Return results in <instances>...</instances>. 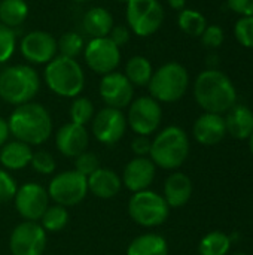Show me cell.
<instances>
[{"mask_svg":"<svg viewBox=\"0 0 253 255\" xmlns=\"http://www.w3.org/2000/svg\"><path fill=\"white\" fill-rule=\"evenodd\" d=\"M157 175V166L149 157H134L130 160L122 172V185L131 191L139 193L149 190Z\"/></svg>","mask_w":253,"mask_h":255,"instance_id":"obj_17","label":"cell"},{"mask_svg":"<svg viewBox=\"0 0 253 255\" xmlns=\"http://www.w3.org/2000/svg\"><path fill=\"white\" fill-rule=\"evenodd\" d=\"M48 233L39 223L22 221L9 236V251L12 255H43Z\"/></svg>","mask_w":253,"mask_h":255,"instance_id":"obj_11","label":"cell"},{"mask_svg":"<svg viewBox=\"0 0 253 255\" xmlns=\"http://www.w3.org/2000/svg\"><path fill=\"white\" fill-rule=\"evenodd\" d=\"M16 49L15 30L0 22V64L9 61Z\"/></svg>","mask_w":253,"mask_h":255,"instance_id":"obj_33","label":"cell"},{"mask_svg":"<svg viewBox=\"0 0 253 255\" xmlns=\"http://www.w3.org/2000/svg\"><path fill=\"white\" fill-rule=\"evenodd\" d=\"M84 48H85L84 37L75 31H67L64 34H61V37L57 40L58 55H63V57L76 58L84 51Z\"/></svg>","mask_w":253,"mask_h":255,"instance_id":"obj_32","label":"cell"},{"mask_svg":"<svg viewBox=\"0 0 253 255\" xmlns=\"http://www.w3.org/2000/svg\"><path fill=\"white\" fill-rule=\"evenodd\" d=\"M16 190L18 185L15 178L7 170L0 167V203H7L13 200Z\"/></svg>","mask_w":253,"mask_h":255,"instance_id":"obj_37","label":"cell"},{"mask_svg":"<svg viewBox=\"0 0 253 255\" xmlns=\"http://www.w3.org/2000/svg\"><path fill=\"white\" fill-rule=\"evenodd\" d=\"M192 134H194V139L204 146L218 145L227 136L224 117L219 114L204 112L195 120L194 127H192Z\"/></svg>","mask_w":253,"mask_h":255,"instance_id":"obj_19","label":"cell"},{"mask_svg":"<svg viewBox=\"0 0 253 255\" xmlns=\"http://www.w3.org/2000/svg\"><path fill=\"white\" fill-rule=\"evenodd\" d=\"M200 37H201L203 45L207 46V48H212V49L219 48L224 43V39H225L222 27L215 25V24L213 25H207Z\"/></svg>","mask_w":253,"mask_h":255,"instance_id":"obj_38","label":"cell"},{"mask_svg":"<svg viewBox=\"0 0 253 255\" xmlns=\"http://www.w3.org/2000/svg\"><path fill=\"white\" fill-rule=\"evenodd\" d=\"M164 7L158 0H130L125 19L130 31L139 37L155 34L164 22Z\"/></svg>","mask_w":253,"mask_h":255,"instance_id":"obj_8","label":"cell"},{"mask_svg":"<svg viewBox=\"0 0 253 255\" xmlns=\"http://www.w3.org/2000/svg\"><path fill=\"white\" fill-rule=\"evenodd\" d=\"M0 102H1V100H0Z\"/></svg>","mask_w":253,"mask_h":255,"instance_id":"obj_48","label":"cell"},{"mask_svg":"<svg viewBox=\"0 0 253 255\" xmlns=\"http://www.w3.org/2000/svg\"><path fill=\"white\" fill-rule=\"evenodd\" d=\"M169 1V4H170V7L171 9H174V10H182V9H185V6H186V0H167Z\"/></svg>","mask_w":253,"mask_h":255,"instance_id":"obj_43","label":"cell"},{"mask_svg":"<svg viewBox=\"0 0 253 255\" xmlns=\"http://www.w3.org/2000/svg\"><path fill=\"white\" fill-rule=\"evenodd\" d=\"M70 121L79 126H86L88 123L92 121L94 115H95V108L94 103L88 99V97H82L78 96L73 99L72 105H70Z\"/></svg>","mask_w":253,"mask_h":255,"instance_id":"obj_31","label":"cell"},{"mask_svg":"<svg viewBox=\"0 0 253 255\" xmlns=\"http://www.w3.org/2000/svg\"><path fill=\"white\" fill-rule=\"evenodd\" d=\"M46 191L55 205L64 208L76 206L88 194V179L76 170H64L51 179Z\"/></svg>","mask_w":253,"mask_h":255,"instance_id":"obj_9","label":"cell"},{"mask_svg":"<svg viewBox=\"0 0 253 255\" xmlns=\"http://www.w3.org/2000/svg\"><path fill=\"white\" fill-rule=\"evenodd\" d=\"M73 1H79V3H82V1H91V0H73Z\"/></svg>","mask_w":253,"mask_h":255,"instance_id":"obj_46","label":"cell"},{"mask_svg":"<svg viewBox=\"0 0 253 255\" xmlns=\"http://www.w3.org/2000/svg\"><path fill=\"white\" fill-rule=\"evenodd\" d=\"M69 212L64 206L52 205L48 206L40 218V226L46 233H57L61 232L69 223Z\"/></svg>","mask_w":253,"mask_h":255,"instance_id":"obj_30","label":"cell"},{"mask_svg":"<svg viewBox=\"0 0 253 255\" xmlns=\"http://www.w3.org/2000/svg\"><path fill=\"white\" fill-rule=\"evenodd\" d=\"M13 203L16 212L21 218H24V221L37 223V220L42 218L43 212L49 206V196L42 185L36 182H27L18 187Z\"/></svg>","mask_w":253,"mask_h":255,"instance_id":"obj_14","label":"cell"},{"mask_svg":"<svg viewBox=\"0 0 253 255\" xmlns=\"http://www.w3.org/2000/svg\"><path fill=\"white\" fill-rule=\"evenodd\" d=\"M10 134L30 146L45 143L52 134V118L49 111L36 102L15 106L7 120Z\"/></svg>","mask_w":253,"mask_h":255,"instance_id":"obj_2","label":"cell"},{"mask_svg":"<svg viewBox=\"0 0 253 255\" xmlns=\"http://www.w3.org/2000/svg\"><path fill=\"white\" fill-rule=\"evenodd\" d=\"M118 48H122L124 45H127L130 42L131 37V31L127 25H113V28L110 30L109 36H107Z\"/></svg>","mask_w":253,"mask_h":255,"instance_id":"obj_39","label":"cell"},{"mask_svg":"<svg viewBox=\"0 0 253 255\" xmlns=\"http://www.w3.org/2000/svg\"><path fill=\"white\" fill-rule=\"evenodd\" d=\"M127 208L130 218L140 227L146 229H154L164 224L170 215V206L166 199L152 190L133 193Z\"/></svg>","mask_w":253,"mask_h":255,"instance_id":"obj_7","label":"cell"},{"mask_svg":"<svg viewBox=\"0 0 253 255\" xmlns=\"http://www.w3.org/2000/svg\"><path fill=\"white\" fill-rule=\"evenodd\" d=\"M40 90V76L30 64H12L0 70V100L21 106L33 102Z\"/></svg>","mask_w":253,"mask_h":255,"instance_id":"obj_3","label":"cell"},{"mask_svg":"<svg viewBox=\"0 0 253 255\" xmlns=\"http://www.w3.org/2000/svg\"><path fill=\"white\" fill-rule=\"evenodd\" d=\"M89 143V134L86 127L75 124V123H66L61 126L55 133V148L58 152L67 158H76L82 152L86 151Z\"/></svg>","mask_w":253,"mask_h":255,"instance_id":"obj_18","label":"cell"},{"mask_svg":"<svg viewBox=\"0 0 253 255\" xmlns=\"http://www.w3.org/2000/svg\"><path fill=\"white\" fill-rule=\"evenodd\" d=\"M177 24L183 33L192 37H200L207 27L206 16L195 9H182L177 16Z\"/></svg>","mask_w":253,"mask_h":255,"instance_id":"obj_29","label":"cell"},{"mask_svg":"<svg viewBox=\"0 0 253 255\" xmlns=\"http://www.w3.org/2000/svg\"><path fill=\"white\" fill-rule=\"evenodd\" d=\"M21 55L31 64H48L58 55L57 39L45 30L28 31L19 42Z\"/></svg>","mask_w":253,"mask_h":255,"instance_id":"obj_15","label":"cell"},{"mask_svg":"<svg viewBox=\"0 0 253 255\" xmlns=\"http://www.w3.org/2000/svg\"><path fill=\"white\" fill-rule=\"evenodd\" d=\"M30 166L34 172L39 175H52L57 169V163L48 151H33V157L30 161Z\"/></svg>","mask_w":253,"mask_h":255,"instance_id":"obj_34","label":"cell"},{"mask_svg":"<svg viewBox=\"0 0 253 255\" xmlns=\"http://www.w3.org/2000/svg\"><path fill=\"white\" fill-rule=\"evenodd\" d=\"M154 73L152 63L143 55H134L125 63L124 75L133 84V87H148Z\"/></svg>","mask_w":253,"mask_h":255,"instance_id":"obj_26","label":"cell"},{"mask_svg":"<svg viewBox=\"0 0 253 255\" xmlns=\"http://www.w3.org/2000/svg\"><path fill=\"white\" fill-rule=\"evenodd\" d=\"M127 117L121 109L104 106L91 121L92 136L103 145H116L127 131Z\"/></svg>","mask_w":253,"mask_h":255,"instance_id":"obj_13","label":"cell"},{"mask_svg":"<svg viewBox=\"0 0 253 255\" xmlns=\"http://www.w3.org/2000/svg\"><path fill=\"white\" fill-rule=\"evenodd\" d=\"M31 157H33L31 146L16 139L12 142H6L0 148V164L7 172H16L25 169L27 166H30Z\"/></svg>","mask_w":253,"mask_h":255,"instance_id":"obj_22","label":"cell"},{"mask_svg":"<svg viewBox=\"0 0 253 255\" xmlns=\"http://www.w3.org/2000/svg\"><path fill=\"white\" fill-rule=\"evenodd\" d=\"M234 34L237 42L245 46L253 49V15L252 16H242L234 25Z\"/></svg>","mask_w":253,"mask_h":255,"instance_id":"obj_35","label":"cell"},{"mask_svg":"<svg viewBox=\"0 0 253 255\" xmlns=\"http://www.w3.org/2000/svg\"><path fill=\"white\" fill-rule=\"evenodd\" d=\"M249 149H251V152H252L253 155V133L251 134V137H249Z\"/></svg>","mask_w":253,"mask_h":255,"instance_id":"obj_44","label":"cell"},{"mask_svg":"<svg viewBox=\"0 0 253 255\" xmlns=\"http://www.w3.org/2000/svg\"><path fill=\"white\" fill-rule=\"evenodd\" d=\"M234 255H246V254H242V253H239V254H234Z\"/></svg>","mask_w":253,"mask_h":255,"instance_id":"obj_47","label":"cell"},{"mask_svg":"<svg viewBox=\"0 0 253 255\" xmlns=\"http://www.w3.org/2000/svg\"><path fill=\"white\" fill-rule=\"evenodd\" d=\"M189 73L185 66L176 61L166 63L154 70L148 84L151 97L158 103H176L188 91Z\"/></svg>","mask_w":253,"mask_h":255,"instance_id":"obj_6","label":"cell"},{"mask_svg":"<svg viewBox=\"0 0 253 255\" xmlns=\"http://www.w3.org/2000/svg\"><path fill=\"white\" fill-rule=\"evenodd\" d=\"M189 155V139L183 128L169 126L163 128L151 143L149 158L164 170L179 169Z\"/></svg>","mask_w":253,"mask_h":255,"instance_id":"obj_5","label":"cell"},{"mask_svg":"<svg viewBox=\"0 0 253 255\" xmlns=\"http://www.w3.org/2000/svg\"><path fill=\"white\" fill-rule=\"evenodd\" d=\"M82 27L91 39L107 37L113 28V16L106 7L95 6L84 15Z\"/></svg>","mask_w":253,"mask_h":255,"instance_id":"obj_24","label":"cell"},{"mask_svg":"<svg viewBox=\"0 0 253 255\" xmlns=\"http://www.w3.org/2000/svg\"><path fill=\"white\" fill-rule=\"evenodd\" d=\"M192 190V181L188 175L182 172H173L164 182L163 197L170 208H182L189 202Z\"/></svg>","mask_w":253,"mask_h":255,"instance_id":"obj_21","label":"cell"},{"mask_svg":"<svg viewBox=\"0 0 253 255\" xmlns=\"http://www.w3.org/2000/svg\"><path fill=\"white\" fill-rule=\"evenodd\" d=\"M116 1H121V3H125V4H127V3H128L130 0H116Z\"/></svg>","mask_w":253,"mask_h":255,"instance_id":"obj_45","label":"cell"},{"mask_svg":"<svg viewBox=\"0 0 253 255\" xmlns=\"http://www.w3.org/2000/svg\"><path fill=\"white\" fill-rule=\"evenodd\" d=\"M125 117L127 126L137 136H151L158 130L163 121L161 103H158L151 96L133 99Z\"/></svg>","mask_w":253,"mask_h":255,"instance_id":"obj_10","label":"cell"},{"mask_svg":"<svg viewBox=\"0 0 253 255\" xmlns=\"http://www.w3.org/2000/svg\"><path fill=\"white\" fill-rule=\"evenodd\" d=\"M231 250V238L224 232H210L198 244L200 255H227Z\"/></svg>","mask_w":253,"mask_h":255,"instance_id":"obj_28","label":"cell"},{"mask_svg":"<svg viewBox=\"0 0 253 255\" xmlns=\"http://www.w3.org/2000/svg\"><path fill=\"white\" fill-rule=\"evenodd\" d=\"M194 97L204 112L222 115L236 105L237 90L224 72L207 69L194 82Z\"/></svg>","mask_w":253,"mask_h":255,"instance_id":"obj_1","label":"cell"},{"mask_svg":"<svg viewBox=\"0 0 253 255\" xmlns=\"http://www.w3.org/2000/svg\"><path fill=\"white\" fill-rule=\"evenodd\" d=\"M28 16V4L25 0H0V22L16 28L24 24Z\"/></svg>","mask_w":253,"mask_h":255,"instance_id":"obj_27","label":"cell"},{"mask_svg":"<svg viewBox=\"0 0 253 255\" xmlns=\"http://www.w3.org/2000/svg\"><path fill=\"white\" fill-rule=\"evenodd\" d=\"M98 93L106 106L121 111L124 108H128L134 99L133 84L127 79L124 73L116 70L103 75L98 85Z\"/></svg>","mask_w":253,"mask_h":255,"instance_id":"obj_16","label":"cell"},{"mask_svg":"<svg viewBox=\"0 0 253 255\" xmlns=\"http://www.w3.org/2000/svg\"><path fill=\"white\" fill-rule=\"evenodd\" d=\"M151 143L152 140L149 136H136L131 140V151L136 154V157H148L151 152Z\"/></svg>","mask_w":253,"mask_h":255,"instance_id":"obj_40","label":"cell"},{"mask_svg":"<svg viewBox=\"0 0 253 255\" xmlns=\"http://www.w3.org/2000/svg\"><path fill=\"white\" fill-rule=\"evenodd\" d=\"M225 120L227 134L234 139L245 140L253 133V111L243 105H234L228 112Z\"/></svg>","mask_w":253,"mask_h":255,"instance_id":"obj_23","label":"cell"},{"mask_svg":"<svg viewBox=\"0 0 253 255\" xmlns=\"http://www.w3.org/2000/svg\"><path fill=\"white\" fill-rule=\"evenodd\" d=\"M100 160L98 155L89 151L82 152L81 155H78L75 158V170L81 175H84L85 178H88L89 175H92L97 169H100Z\"/></svg>","mask_w":253,"mask_h":255,"instance_id":"obj_36","label":"cell"},{"mask_svg":"<svg viewBox=\"0 0 253 255\" xmlns=\"http://www.w3.org/2000/svg\"><path fill=\"white\" fill-rule=\"evenodd\" d=\"M43 81L55 96L75 99L85 88V72L76 58L57 55L45 66Z\"/></svg>","mask_w":253,"mask_h":255,"instance_id":"obj_4","label":"cell"},{"mask_svg":"<svg viewBox=\"0 0 253 255\" xmlns=\"http://www.w3.org/2000/svg\"><path fill=\"white\" fill-rule=\"evenodd\" d=\"M86 66L97 75H107L115 72L121 64V48H118L109 37L91 39L84 48Z\"/></svg>","mask_w":253,"mask_h":255,"instance_id":"obj_12","label":"cell"},{"mask_svg":"<svg viewBox=\"0 0 253 255\" xmlns=\"http://www.w3.org/2000/svg\"><path fill=\"white\" fill-rule=\"evenodd\" d=\"M127 255H169V244L161 235L145 233L130 242Z\"/></svg>","mask_w":253,"mask_h":255,"instance_id":"obj_25","label":"cell"},{"mask_svg":"<svg viewBox=\"0 0 253 255\" xmlns=\"http://www.w3.org/2000/svg\"><path fill=\"white\" fill-rule=\"evenodd\" d=\"M230 10L242 15V16H252L253 15V0H228Z\"/></svg>","mask_w":253,"mask_h":255,"instance_id":"obj_41","label":"cell"},{"mask_svg":"<svg viewBox=\"0 0 253 255\" xmlns=\"http://www.w3.org/2000/svg\"><path fill=\"white\" fill-rule=\"evenodd\" d=\"M9 136H10V131H9V126H7V120L0 117V148L7 142Z\"/></svg>","mask_w":253,"mask_h":255,"instance_id":"obj_42","label":"cell"},{"mask_svg":"<svg viewBox=\"0 0 253 255\" xmlns=\"http://www.w3.org/2000/svg\"><path fill=\"white\" fill-rule=\"evenodd\" d=\"M86 179H88V193L94 194L98 199H104V200L113 199L119 194L122 188L121 176L112 169L100 167Z\"/></svg>","mask_w":253,"mask_h":255,"instance_id":"obj_20","label":"cell"}]
</instances>
